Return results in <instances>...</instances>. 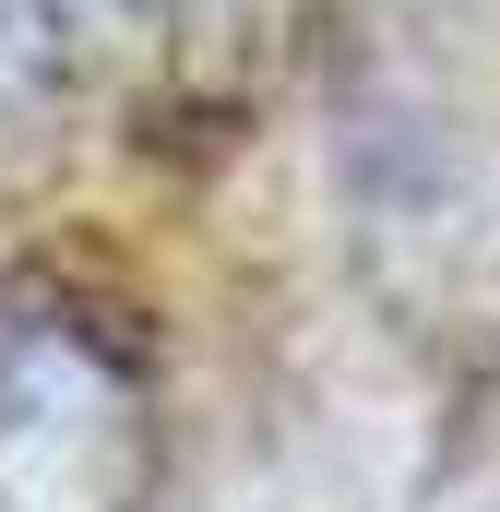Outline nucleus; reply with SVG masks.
<instances>
[{"mask_svg":"<svg viewBox=\"0 0 500 512\" xmlns=\"http://www.w3.org/2000/svg\"><path fill=\"white\" fill-rule=\"evenodd\" d=\"M155 382L72 286L0 298V512H155Z\"/></svg>","mask_w":500,"mask_h":512,"instance_id":"nucleus-1","label":"nucleus"},{"mask_svg":"<svg viewBox=\"0 0 500 512\" xmlns=\"http://www.w3.org/2000/svg\"><path fill=\"white\" fill-rule=\"evenodd\" d=\"M155 24H179V36H215V24H239L250 0H143Z\"/></svg>","mask_w":500,"mask_h":512,"instance_id":"nucleus-3","label":"nucleus"},{"mask_svg":"<svg viewBox=\"0 0 500 512\" xmlns=\"http://www.w3.org/2000/svg\"><path fill=\"white\" fill-rule=\"evenodd\" d=\"M60 72V12L48 0H0V96H36Z\"/></svg>","mask_w":500,"mask_h":512,"instance_id":"nucleus-2","label":"nucleus"}]
</instances>
